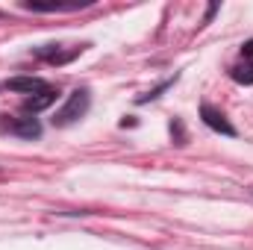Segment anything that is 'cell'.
I'll use <instances>...</instances> for the list:
<instances>
[{"instance_id":"cell-1","label":"cell","mask_w":253,"mask_h":250,"mask_svg":"<svg viewBox=\"0 0 253 250\" xmlns=\"http://www.w3.org/2000/svg\"><path fill=\"white\" fill-rule=\"evenodd\" d=\"M85 112H88V91H85V88H77V91L68 97V103L56 112L53 124L56 126H71L74 121H80Z\"/></svg>"},{"instance_id":"cell-2","label":"cell","mask_w":253,"mask_h":250,"mask_svg":"<svg viewBox=\"0 0 253 250\" xmlns=\"http://www.w3.org/2000/svg\"><path fill=\"white\" fill-rule=\"evenodd\" d=\"M0 132H12V135H21V138H39L42 126H39L36 118H9V115H0Z\"/></svg>"},{"instance_id":"cell-3","label":"cell","mask_w":253,"mask_h":250,"mask_svg":"<svg viewBox=\"0 0 253 250\" xmlns=\"http://www.w3.org/2000/svg\"><path fill=\"white\" fill-rule=\"evenodd\" d=\"M3 88H9V91H21V94H30V97H33V94L44 91L47 83L39 80V77H12V80L3 83Z\"/></svg>"},{"instance_id":"cell-4","label":"cell","mask_w":253,"mask_h":250,"mask_svg":"<svg viewBox=\"0 0 253 250\" xmlns=\"http://www.w3.org/2000/svg\"><path fill=\"white\" fill-rule=\"evenodd\" d=\"M56 97H59V91L47 85L44 91H39V94H33V97H27L21 109H24L27 115H36V112H44L47 106H53V103H56Z\"/></svg>"},{"instance_id":"cell-5","label":"cell","mask_w":253,"mask_h":250,"mask_svg":"<svg viewBox=\"0 0 253 250\" xmlns=\"http://www.w3.org/2000/svg\"><path fill=\"white\" fill-rule=\"evenodd\" d=\"M200 115H203V124L212 126L215 132H224V135H236V126L230 124L227 118H224V112H218V109H212V106H200Z\"/></svg>"},{"instance_id":"cell-6","label":"cell","mask_w":253,"mask_h":250,"mask_svg":"<svg viewBox=\"0 0 253 250\" xmlns=\"http://www.w3.org/2000/svg\"><path fill=\"white\" fill-rule=\"evenodd\" d=\"M83 6H88V0H71V3H59V0H53V3H39V0H27L24 3V9H33V12H62V9H83Z\"/></svg>"},{"instance_id":"cell-7","label":"cell","mask_w":253,"mask_h":250,"mask_svg":"<svg viewBox=\"0 0 253 250\" xmlns=\"http://www.w3.org/2000/svg\"><path fill=\"white\" fill-rule=\"evenodd\" d=\"M233 80L242 85H253V62H242L233 68Z\"/></svg>"},{"instance_id":"cell-8","label":"cell","mask_w":253,"mask_h":250,"mask_svg":"<svg viewBox=\"0 0 253 250\" xmlns=\"http://www.w3.org/2000/svg\"><path fill=\"white\" fill-rule=\"evenodd\" d=\"M171 85H174V80H165V83H159L156 88H150L147 94H141V97H138V103H150V100H156V97H159L165 88H171Z\"/></svg>"},{"instance_id":"cell-9","label":"cell","mask_w":253,"mask_h":250,"mask_svg":"<svg viewBox=\"0 0 253 250\" xmlns=\"http://www.w3.org/2000/svg\"><path fill=\"white\" fill-rule=\"evenodd\" d=\"M242 56H245V59H251V62H253V42H248V44L242 47Z\"/></svg>"}]
</instances>
